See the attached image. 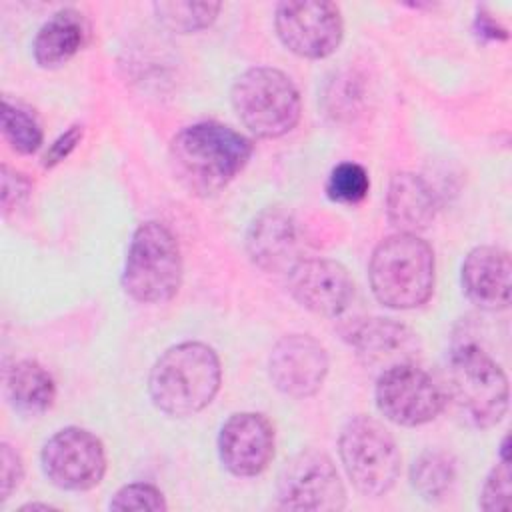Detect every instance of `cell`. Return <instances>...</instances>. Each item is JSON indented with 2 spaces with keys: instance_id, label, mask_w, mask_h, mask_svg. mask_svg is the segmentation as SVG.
<instances>
[{
  "instance_id": "6da1fadb",
  "label": "cell",
  "mask_w": 512,
  "mask_h": 512,
  "mask_svg": "<svg viewBox=\"0 0 512 512\" xmlns=\"http://www.w3.org/2000/svg\"><path fill=\"white\" fill-rule=\"evenodd\" d=\"M252 142L220 122H198L182 128L168 146L174 180L192 196L222 192L248 164Z\"/></svg>"
},
{
  "instance_id": "7a4b0ae2",
  "label": "cell",
  "mask_w": 512,
  "mask_h": 512,
  "mask_svg": "<svg viewBox=\"0 0 512 512\" xmlns=\"http://www.w3.org/2000/svg\"><path fill=\"white\" fill-rule=\"evenodd\" d=\"M222 384L220 358L204 342H180L166 348L150 368L148 394L152 404L170 418L202 412Z\"/></svg>"
},
{
  "instance_id": "3957f363",
  "label": "cell",
  "mask_w": 512,
  "mask_h": 512,
  "mask_svg": "<svg viewBox=\"0 0 512 512\" xmlns=\"http://www.w3.org/2000/svg\"><path fill=\"white\" fill-rule=\"evenodd\" d=\"M434 250L416 234L396 232L376 244L368 262L374 298L392 310H412L434 290Z\"/></svg>"
},
{
  "instance_id": "277c9868",
  "label": "cell",
  "mask_w": 512,
  "mask_h": 512,
  "mask_svg": "<svg viewBox=\"0 0 512 512\" xmlns=\"http://www.w3.org/2000/svg\"><path fill=\"white\" fill-rule=\"evenodd\" d=\"M442 390L446 402L474 428L496 426L508 410V378L496 360L474 342L452 346Z\"/></svg>"
},
{
  "instance_id": "5b68a950",
  "label": "cell",
  "mask_w": 512,
  "mask_h": 512,
  "mask_svg": "<svg viewBox=\"0 0 512 512\" xmlns=\"http://www.w3.org/2000/svg\"><path fill=\"white\" fill-rule=\"evenodd\" d=\"M122 290L140 304L170 302L182 286V252L176 236L160 222H142L130 240Z\"/></svg>"
},
{
  "instance_id": "8992f818",
  "label": "cell",
  "mask_w": 512,
  "mask_h": 512,
  "mask_svg": "<svg viewBox=\"0 0 512 512\" xmlns=\"http://www.w3.org/2000/svg\"><path fill=\"white\" fill-rule=\"evenodd\" d=\"M230 102L238 120L258 138L288 134L302 114L296 84L282 70L270 66L242 72L230 88Z\"/></svg>"
},
{
  "instance_id": "52a82bcc",
  "label": "cell",
  "mask_w": 512,
  "mask_h": 512,
  "mask_svg": "<svg viewBox=\"0 0 512 512\" xmlns=\"http://www.w3.org/2000/svg\"><path fill=\"white\" fill-rule=\"evenodd\" d=\"M340 462L352 486L366 498L384 496L398 480L400 450L388 428L372 416H354L338 438Z\"/></svg>"
},
{
  "instance_id": "ba28073f",
  "label": "cell",
  "mask_w": 512,
  "mask_h": 512,
  "mask_svg": "<svg viewBox=\"0 0 512 512\" xmlns=\"http://www.w3.org/2000/svg\"><path fill=\"white\" fill-rule=\"evenodd\" d=\"M276 498L284 510L338 512L346 490L332 458L316 448L294 454L278 474Z\"/></svg>"
},
{
  "instance_id": "9c48e42d",
  "label": "cell",
  "mask_w": 512,
  "mask_h": 512,
  "mask_svg": "<svg viewBox=\"0 0 512 512\" xmlns=\"http://www.w3.org/2000/svg\"><path fill=\"white\" fill-rule=\"evenodd\" d=\"M380 414L398 426H420L434 420L446 406L438 384L416 362H404L380 372L374 388Z\"/></svg>"
},
{
  "instance_id": "30bf717a",
  "label": "cell",
  "mask_w": 512,
  "mask_h": 512,
  "mask_svg": "<svg viewBox=\"0 0 512 512\" xmlns=\"http://www.w3.org/2000/svg\"><path fill=\"white\" fill-rule=\"evenodd\" d=\"M280 42L296 56L320 60L334 54L344 36L338 4L326 0H288L274 12Z\"/></svg>"
},
{
  "instance_id": "8fae6325",
  "label": "cell",
  "mask_w": 512,
  "mask_h": 512,
  "mask_svg": "<svg viewBox=\"0 0 512 512\" xmlns=\"http://www.w3.org/2000/svg\"><path fill=\"white\" fill-rule=\"evenodd\" d=\"M40 464L44 476L56 488L82 492L102 482L106 474V450L90 430L68 426L44 442Z\"/></svg>"
},
{
  "instance_id": "7c38bea8",
  "label": "cell",
  "mask_w": 512,
  "mask_h": 512,
  "mask_svg": "<svg viewBox=\"0 0 512 512\" xmlns=\"http://www.w3.org/2000/svg\"><path fill=\"white\" fill-rule=\"evenodd\" d=\"M328 374L326 348L310 334L282 336L268 358V376L278 392L290 398L314 396Z\"/></svg>"
},
{
  "instance_id": "4fadbf2b",
  "label": "cell",
  "mask_w": 512,
  "mask_h": 512,
  "mask_svg": "<svg viewBox=\"0 0 512 512\" xmlns=\"http://www.w3.org/2000/svg\"><path fill=\"white\" fill-rule=\"evenodd\" d=\"M288 292L302 308L334 318L352 304L354 280L336 260L304 258L288 270Z\"/></svg>"
},
{
  "instance_id": "5bb4252c",
  "label": "cell",
  "mask_w": 512,
  "mask_h": 512,
  "mask_svg": "<svg viewBox=\"0 0 512 512\" xmlns=\"http://www.w3.org/2000/svg\"><path fill=\"white\" fill-rule=\"evenodd\" d=\"M274 446V426L258 412H236L218 432L220 462L240 478L262 474L274 458Z\"/></svg>"
},
{
  "instance_id": "9a60e30c",
  "label": "cell",
  "mask_w": 512,
  "mask_h": 512,
  "mask_svg": "<svg viewBox=\"0 0 512 512\" xmlns=\"http://www.w3.org/2000/svg\"><path fill=\"white\" fill-rule=\"evenodd\" d=\"M342 334L366 366L380 370L414 362V354H418L416 334L392 318H356L342 330Z\"/></svg>"
},
{
  "instance_id": "2e32d148",
  "label": "cell",
  "mask_w": 512,
  "mask_h": 512,
  "mask_svg": "<svg viewBox=\"0 0 512 512\" xmlns=\"http://www.w3.org/2000/svg\"><path fill=\"white\" fill-rule=\"evenodd\" d=\"M466 298L480 310L500 312L510 306L512 262L506 250L498 246L472 248L460 270Z\"/></svg>"
},
{
  "instance_id": "e0dca14e",
  "label": "cell",
  "mask_w": 512,
  "mask_h": 512,
  "mask_svg": "<svg viewBox=\"0 0 512 512\" xmlns=\"http://www.w3.org/2000/svg\"><path fill=\"white\" fill-rule=\"evenodd\" d=\"M298 230L292 214L280 206L264 208L246 232L250 260L266 272H288L298 258Z\"/></svg>"
},
{
  "instance_id": "ac0fdd59",
  "label": "cell",
  "mask_w": 512,
  "mask_h": 512,
  "mask_svg": "<svg viewBox=\"0 0 512 512\" xmlns=\"http://www.w3.org/2000/svg\"><path fill=\"white\" fill-rule=\"evenodd\" d=\"M438 212V196L434 188L414 172H398L392 176L386 192V216L398 232L416 234L426 230Z\"/></svg>"
},
{
  "instance_id": "d6986e66",
  "label": "cell",
  "mask_w": 512,
  "mask_h": 512,
  "mask_svg": "<svg viewBox=\"0 0 512 512\" xmlns=\"http://www.w3.org/2000/svg\"><path fill=\"white\" fill-rule=\"evenodd\" d=\"M88 24L74 8L54 12L36 32L32 56L40 68H60L84 46Z\"/></svg>"
},
{
  "instance_id": "ffe728a7",
  "label": "cell",
  "mask_w": 512,
  "mask_h": 512,
  "mask_svg": "<svg viewBox=\"0 0 512 512\" xmlns=\"http://www.w3.org/2000/svg\"><path fill=\"white\" fill-rule=\"evenodd\" d=\"M10 404L24 416H40L56 400V384L50 372L36 360H20L6 374Z\"/></svg>"
},
{
  "instance_id": "44dd1931",
  "label": "cell",
  "mask_w": 512,
  "mask_h": 512,
  "mask_svg": "<svg viewBox=\"0 0 512 512\" xmlns=\"http://www.w3.org/2000/svg\"><path fill=\"white\" fill-rule=\"evenodd\" d=\"M456 462L448 452L430 450L410 466V484L426 502H442L454 488Z\"/></svg>"
},
{
  "instance_id": "7402d4cb",
  "label": "cell",
  "mask_w": 512,
  "mask_h": 512,
  "mask_svg": "<svg viewBox=\"0 0 512 512\" xmlns=\"http://www.w3.org/2000/svg\"><path fill=\"white\" fill-rule=\"evenodd\" d=\"M156 20L178 34H190L212 26L222 4L220 2H190V0H170L154 2Z\"/></svg>"
},
{
  "instance_id": "603a6c76",
  "label": "cell",
  "mask_w": 512,
  "mask_h": 512,
  "mask_svg": "<svg viewBox=\"0 0 512 512\" xmlns=\"http://www.w3.org/2000/svg\"><path fill=\"white\" fill-rule=\"evenodd\" d=\"M2 132L18 154L28 156L42 146V128L38 120L8 100L2 102Z\"/></svg>"
},
{
  "instance_id": "cb8c5ba5",
  "label": "cell",
  "mask_w": 512,
  "mask_h": 512,
  "mask_svg": "<svg viewBox=\"0 0 512 512\" xmlns=\"http://www.w3.org/2000/svg\"><path fill=\"white\" fill-rule=\"evenodd\" d=\"M368 190V172L356 162H342L334 166L326 182L328 198L338 204H358L368 196Z\"/></svg>"
},
{
  "instance_id": "d4e9b609",
  "label": "cell",
  "mask_w": 512,
  "mask_h": 512,
  "mask_svg": "<svg viewBox=\"0 0 512 512\" xmlns=\"http://www.w3.org/2000/svg\"><path fill=\"white\" fill-rule=\"evenodd\" d=\"M510 458H508V436L502 440L500 446V460L498 464L492 466L488 472L482 490H480V500L478 506L486 512H506L510 510Z\"/></svg>"
},
{
  "instance_id": "484cf974",
  "label": "cell",
  "mask_w": 512,
  "mask_h": 512,
  "mask_svg": "<svg viewBox=\"0 0 512 512\" xmlns=\"http://www.w3.org/2000/svg\"><path fill=\"white\" fill-rule=\"evenodd\" d=\"M110 510H148V512H166L168 504L164 494L146 482H132L122 486L110 500Z\"/></svg>"
},
{
  "instance_id": "4316f807",
  "label": "cell",
  "mask_w": 512,
  "mask_h": 512,
  "mask_svg": "<svg viewBox=\"0 0 512 512\" xmlns=\"http://www.w3.org/2000/svg\"><path fill=\"white\" fill-rule=\"evenodd\" d=\"M2 212L8 216L12 210L22 206L30 192H32V182L18 170L10 168L8 164H2Z\"/></svg>"
},
{
  "instance_id": "83f0119b",
  "label": "cell",
  "mask_w": 512,
  "mask_h": 512,
  "mask_svg": "<svg viewBox=\"0 0 512 512\" xmlns=\"http://www.w3.org/2000/svg\"><path fill=\"white\" fill-rule=\"evenodd\" d=\"M24 476V464L8 442L0 444V500H8L10 494L20 486Z\"/></svg>"
},
{
  "instance_id": "f1b7e54d",
  "label": "cell",
  "mask_w": 512,
  "mask_h": 512,
  "mask_svg": "<svg viewBox=\"0 0 512 512\" xmlns=\"http://www.w3.org/2000/svg\"><path fill=\"white\" fill-rule=\"evenodd\" d=\"M82 136H84L82 124L70 126L66 132H62V134L50 144V148L46 150V154H44V158H42V166H44V168H54L56 164H60L62 160H66V158L72 154V150L80 144Z\"/></svg>"
},
{
  "instance_id": "f546056e",
  "label": "cell",
  "mask_w": 512,
  "mask_h": 512,
  "mask_svg": "<svg viewBox=\"0 0 512 512\" xmlns=\"http://www.w3.org/2000/svg\"><path fill=\"white\" fill-rule=\"evenodd\" d=\"M474 34L480 40H506L508 32L506 28H502L490 14L486 12H478V16L474 18Z\"/></svg>"
},
{
  "instance_id": "4dcf8cb0",
  "label": "cell",
  "mask_w": 512,
  "mask_h": 512,
  "mask_svg": "<svg viewBox=\"0 0 512 512\" xmlns=\"http://www.w3.org/2000/svg\"><path fill=\"white\" fill-rule=\"evenodd\" d=\"M20 510H54L52 504H40V502H30V504H24Z\"/></svg>"
}]
</instances>
